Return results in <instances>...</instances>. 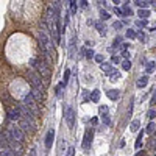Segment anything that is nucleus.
Segmentation results:
<instances>
[{"label":"nucleus","mask_w":156,"mask_h":156,"mask_svg":"<svg viewBox=\"0 0 156 156\" xmlns=\"http://www.w3.org/2000/svg\"><path fill=\"white\" fill-rule=\"evenodd\" d=\"M91 140H92V131L87 130V131L84 133V139H83V148H84V150H87V148H89Z\"/></svg>","instance_id":"7"},{"label":"nucleus","mask_w":156,"mask_h":156,"mask_svg":"<svg viewBox=\"0 0 156 156\" xmlns=\"http://www.w3.org/2000/svg\"><path fill=\"white\" fill-rule=\"evenodd\" d=\"M102 120H103V123L106 125V127H109V125H111V120H109L108 116H102Z\"/></svg>","instance_id":"30"},{"label":"nucleus","mask_w":156,"mask_h":156,"mask_svg":"<svg viewBox=\"0 0 156 156\" xmlns=\"http://www.w3.org/2000/svg\"><path fill=\"white\" fill-rule=\"evenodd\" d=\"M86 58H89V59L95 58V55H94V50H92V48H91V50H87V52H86Z\"/></svg>","instance_id":"32"},{"label":"nucleus","mask_w":156,"mask_h":156,"mask_svg":"<svg viewBox=\"0 0 156 156\" xmlns=\"http://www.w3.org/2000/svg\"><path fill=\"white\" fill-rule=\"evenodd\" d=\"M95 61H97V63L103 64V56H102V55H95Z\"/></svg>","instance_id":"38"},{"label":"nucleus","mask_w":156,"mask_h":156,"mask_svg":"<svg viewBox=\"0 0 156 156\" xmlns=\"http://www.w3.org/2000/svg\"><path fill=\"white\" fill-rule=\"evenodd\" d=\"M155 133H156V131H155Z\"/></svg>","instance_id":"53"},{"label":"nucleus","mask_w":156,"mask_h":156,"mask_svg":"<svg viewBox=\"0 0 156 156\" xmlns=\"http://www.w3.org/2000/svg\"><path fill=\"white\" fill-rule=\"evenodd\" d=\"M106 95L111 98V100H117L119 95H120V92L117 89H109V91H106Z\"/></svg>","instance_id":"11"},{"label":"nucleus","mask_w":156,"mask_h":156,"mask_svg":"<svg viewBox=\"0 0 156 156\" xmlns=\"http://www.w3.org/2000/svg\"><path fill=\"white\" fill-rule=\"evenodd\" d=\"M74 153H75L74 147H70V148H69V151H67V156H74Z\"/></svg>","instance_id":"39"},{"label":"nucleus","mask_w":156,"mask_h":156,"mask_svg":"<svg viewBox=\"0 0 156 156\" xmlns=\"http://www.w3.org/2000/svg\"><path fill=\"white\" fill-rule=\"evenodd\" d=\"M119 61H120V58H119V56H116V55L112 56V63H114V64H117Z\"/></svg>","instance_id":"40"},{"label":"nucleus","mask_w":156,"mask_h":156,"mask_svg":"<svg viewBox=\"0 0 156 156\" xmlns=\"http://www.w3.org/2000/svg\"><path fill=\"white\" fill-rule=\"evenodd\" d=\"M127 36L130 37V39H134V37H136V31H134V30H131V28H128L127 30Z\"/></svg>","instance_id":"26"},{"label":"nucleus","mask_w":156,"mask_h":156,"mask_svg":"<svg viewBox=\"0 0 156 156\" xmlns=\"http://www.w3.org/2000/svg\"><path fill=\"white\" fill-rule=\"evenodd\" d=\"M36 67H37V70H39V75L44 78V81L47 83L48 78H50V69H48V64H45L44 61H37Z\"/></svg>","instance_id":"2"},{"label":"nucleus","mask_w":156,"mask_h":156,"mask_svg":"<svg viewBox=\"0 0 156 156\" xmlns=\"http://www.w3.org/2000/svg\"><path fill=\"white\" fill-rule=\"evenodd\" d=\"M151 103H153V105L156 103V94H155V95H153V98H151Z\"/></svg>","instance_id":"50"},{"label":"nucleus","mask_w":156,"mask_h":156,"mask_svg":"<svg viewBox=\"0 0 156 156\" xmlns=\"http://www.w3.org/2000/svg\"><path fill=\"white\" fill-rule=\"evenodd\" d=\"M91 100H92L94 103H97V102L100 100V91H98V89L92 91V94H91Z\"/></svg>","instance_id":"15"},{"label":"nucleus","mask_w":156,"mask_h":156,"mask_svg":"<svg viewBox=\"0 0 156 156\" xmlns=\"http://www.w3.org/2000/svg\"><path fill=\"white\" fill-rule=\"evenodd\" d=\"M145 25H147L145 20H138V22H136V27H139V28H144Z\"/></svg>","instance_id":"34"},{"label":"nucleus","mask_w":156,"mask_h":156,"mask_svg":"<svg viewBox=\"0 0 156 156\" xmlns=\"http://www.w3.org/2000/svg\"><path fill=\"white\" fill-rule=\"evenodd\" d=\"M120 78V74L117 70H112L111 74H109V80H111V81H116V80H119Z\"/></svg>","instance_id":"23"},{"label":"nucleus","mask_w":156,"mask_h":156,"mask_svg":"<svg viewBox=\"0 0 156 156\" xmlns=\"http://www.w3.org/2000/svg\"><path fill=\"white\" fill-rule=\"evenodd\" d=\"M122 44V37H116V41H114V47H117V45Z\"/></svg>","instance_id":"37"},{"label":"nucleus","mask_w":156,"mask_h":156,"mask_svg":"<svg viewBox=\"0 0 156 156\" xmlns=\"http://www.w3.org/2000/svg\"><path fill=\"white\" fill-rule=\"evenodd\" d=\"M8 117L11 120H20V117H22V114L19 109H11V111L8 112Z\"/></svg>","instance_id":"10"},{"label":"nucleus","mask_w":156,"mask_h":156,"mask_svg":"<svg viewBox=\"0 0 156 156\" xmlns=\"http://www.w3.org/2000/svg\"><path fill=\"white\" fill-rule=\"evenodd\" d=\"M142 136H144V131H140V134L138 136V139H136V144H134V148H136V150H139V148L142 147Z\"/></svg>","instance_id":"18"},{"label":"nucleus","mask_w":156,"mask_h":156,"mask_svg":"<svg viewBox=\"0 0 156 156\" xmlns=\"http://www.w3.org/2000/svg\"><path fill=\"white\" fill-rule=\"evenodd\" d=\"M11 136L20 142V140L24 139V130H22L20 127H11Z\"/></svg>","instance_id":"5"},{"label":"nucleus","mask_w":156,"mask_h":156,"mask_svg":"<svg viewBox=\"0 0 156 156\" xmlns=\"http://www.w3.org/2000/svg\"><path fill=\"white\" fill-rule=\"evenodd\" d=\"M2 156H5V153H3V151H2Z\"/></svg>","instance_id":"51"},{"label":"nucleus","mask_w":156,"mask_h":156,"mask_svg":"<svg viewBox=\"0 0 156 156\" xmlns=\"http://www.w3.org/2000/svg\"><path fill=\"white\" fill-rule=\"evenodd\" d=\"M86 45H91V47H92V45H94V41H86Z\"/></svg>","instance_id":"48"},{"label":"nucleus","mask_w":156,"mask_h":156,"mask_svg":"<svg viewBox=\"0 0 156 156\" xmlns=\"http://www.w3.org/2000/svg\"><path fill=\"white\" fill-rule=\"evenodd\" d=\"M100 17L103 19V20H108V19H109V14L106 13V11H103V10H102V11H100Z\"/></svg>","instance_id":"31"},{"label":"nucleus","mask_w":156,"mask_h":156,"mask_svg":"<svg viewBox=\"0 0 156 156\" xmlns=\"http://www.w3.org/2000/svg\"><path fill=\"white\" fill-rule=\"evenodd\" d=\"M148 117H150V119L156 117V109H150V111H148Z\"/></svg>","instance_id":"35"},{"label":"nucleus","mask_w":156,"mask_h":156,"mask_svg":"<svg viewBox=\"0 0 156 156\" xmlns=\"http://www.w3.org/2000/svg\"><path fill=\"white\" fill-rule=\"evenodd\" d=\"M139 39H142V41H145V35H144V33H139Z\"/></svg>","instance_id":"45"},{"label":"nucleus","mask_w":156,"mask_h":156,"mask_svg":"<svg viewBox=\"0 0 156 156\" xmlns=\"http://www.w3.org/2000/svg\"><path fill=\"white\" fill-rule=\"evenodd\" d=\"M153 156H156V153H155V155H153Z\"/></svg>","instance_id":"52"},{"label":"nucleus","mask_w":156,"mask_h":156,"mask_svg":"<svg viewBox=\"0 0 156 156\" xmlns=\"http://www.w3.org/2000/svg\"><path fill=\"white\" fill-rule=\"evenodd\" d=\"M30 156H36V151H35V148H33V150L30 151Z\"/></svg>","instance_id":"49"},{"label":"nucleus","mask_w":156,"mask_h":156,"mask_svg":"<svg viewBox=\"0 0 156 156\" xmlns=\"http://www.w3.org/2000/svg\"><path fill=\"white\" fill-rule=\"evenodd\" d=\"M139 127H140V120H133V122H131V125H130L131 131H138V130H139Z\"/></svg>","instance_id":"20"},{"label":"nucleus","mask_w":156,"mask_h":156,"mask_svg":"<svg viewBox=\"0 0 156 156\" xmlns=\"http://www.w3.org/2000/svg\"><path fill=\"white\" fill-rule=\"evenodd\" d=\"M114 11H116V14H119V16H122V14H123V11L119 10V8H114Z\"/></svg>","instance_id":"43"},{"label":"nucleus","mask_w":156,"mask_h":156,"mask_svg":"<svg viewBox=\"0 0 156 156\" xmlns=\"http://www.w3.org/2000/svg\"><path fill=\"white\" fill-rule=\"evenodd\" d=\"M95 27H97V30H98V33H100V35H106V27L102 24V22H95Z\"/></svg>","instance_id":"17"},{"label":"nucleus","mask_w":156,"mask_h":156,"mask_svg":"<svg viewBox=\"0 0 156 156\" xmlns=\"http://www.w3.org/2000/svg\"><path fill=\"white\" fill-rule=\"evenodd\" d=\"M20 128L24 131H35L36 130V123H31V122H28L25 119H20Z\"/></svg>","instance_id":"6"},{"label":"nucleus","mask_w":156,"mask_h":156,"mask_svg":"<svg viewBox=\"0 0 156 156\" xmlns=\"http://www.w3.org/2000/svg\"><path fill=\"white\" fill-rule=\"evenodd\" d=\"M66 122H67V127L69 128H74V125H75V111L70 108V106L66 108Z\"/></svg>","instance_id":"4"},{"label":"nucleus","mask_w":156,"mask_h":156,"mask_svg":"<svg viewBox=\"0 0 156 156\" xmlns=\"http://www.w3.org/2000/svg\"><path fill=\"white\" fill-rule=\"evenodd\" d=\"M150 147L153 148V150H156V139H153L151 140V144H150Z\"/></svg>","instance_id":"42"},{"label":"nucleus","mask_w":156,"mask_h":156,"mask_svg":"<svg viewBox=\"0 0 156 156\" xmlns=\"http://www.w3.org/2000/svg\"><path fill=\"white\" fill-rule=\"evenodd\" d=\"M39 41H41V44H42L44 47H47V45L50 44V37L47 36L45 31H39Z\"/></svg>","instance_id":"8"},{"label":"nucleus","mask_w":156,"mask_h":156,"mask_svg":"<svg viewBox=\"0 0 156 156\" xmlns=\"http://www.w3.org/2000/svg\"><path fill=\"white\" fill-rule=\"evenodd\" d=\"M155 69H156V63H155V61H150V63H147V67H145L147 74H151Z\"/></svg>","instance_id":"19"},{"label":"nucleus","mask_w":156,"mask_h":156,"mask_svg":"<svg viewBox=\"0 0 156 156\" xmlns=\"http://www.w3.org/2000/svg\"><path fill=\"white\" fill-rule=\"evenodd\" d=\"M98 111H100L102 116H108V106H100V109H98Z\"/></svg>","instance_id":"29"},{"label":"nucleus","mask_w":156,"mask_h":156,"mask_svg":"<svg viewBox=\"0 0 156 156\" xmlns=\"http://www.w3.org/2000/svg\"><path fill=\"white\" fill-rule=\"evenodd\" d=\"M122 25H123V24H122V22H114V28H116V30H120L122 28Z\"/></svg>","instance_id":"36"},{"label":"nucleus","mask_w":156,"mask_h":156,"mask_svg":"<svg viewBox=\"0 0 156 156\" xmlns=\"http://www.w3.org/2000/svg\"><path fill=\"white\" fill-rule=\"evenodd\" d=\"M80 5H81L83 8H86V6H87V2H86V0H81V2H80Z\"/></svg>","instance_id":"44"},{"label":"nucleus","mask_w":156,"mask_h":156,"mask_svg":"<svg viewBox=\"0 0 156 156\" xmlns=\"http://www.w3.org/2000/svg\"><path fill=\"white\" fill-rule=\"evenodd\" d=\"M63 150H64V142L61 140V142H59V151H63Z\"/></svg>","instance_id":"46"},{"label":"nucleus","mask_w":156,"mask_h":156,"mask_svg":"<svg viewBox=\"0 0 156 156\" xmlns=\"http://www.w3.org/2000/svg\"><path fill=\"white\" fill-rule=\"evenodd\" d=\"M24 106H27L33 114L39 112V108H37V105H36V100H35V97H33V94H28V95L24 97Z\"/></svg>","instance_id":"1"},{"label":"nucleus","mask_w":156,"mask_h":156,"mask_svg":"<svg viewBox=\"0 0 156 156\" xmlns=\"http://www.w3.org/2000/svg\"><path fill=\"white\" fill-rule=\"evenodd\" d=\"M53 138H55V133H53V130H50L47 133V136H45V147L50 148L52 144H53Z\"/></svg>","instance_id":"9"},{"label":"nucleus","mask_w":156,"mask_h":156,"mask_svg":"<svg viewBox=\"0 0 156 156\" xmlns=\"http://www.w3.org/2000/svg\"><path fill=\"white\" fill-rule=\"evenodd\" d=\"M100 67H102V70H103V72H106V74H111V72H112V66H111V63H103Z\"/></svg>","instance_id":"16"},{"label":"nucleus","mask_w":156,"mask_h":156,"mask_svg":"<svg viewBox=\"0 0 156 156\" xmlns=\"http://www.w3.org/2000/svg\"><path fill=\"white\" fill-rule=\"evenodd\" d=\"M69 56H70V58H74V56H75V37H72V39H70V44H69Z\"/></svg>","instance_id":"13"},{"label":"nucleus","mask_w":156,"mask_h":156,"mask_svg":"<svg viewBox=\"0 0 156 156\" xmlns=\"http://www.w3.org/2000/svg\"><path fill=\"white\" fill-rule=\"evenodd\" d=\"M122 67H123V70H130L131 69V63L130 61H123V63H122Z\"/></svg>","instance_id":"28"},{"label":"nucleus","mask_w":156,"mask_h":156,"mask_svg":"<svg viewBox=\"0 0 156 156\" xmlns=\"http://www.w3.org/2000/svg\"><path fill=\"white\" fill-rule=\"evenodd\" d=\"M64 86H66L64 83H59V84L55 87V92H56V95H58V97L63 95V87H64Z\"/></svg>","instance_id":"22"},{"label":"nucleus","mask_w":156,"mask_h":156,"mask_svg":"<svg viewBox=\"0 0 156 156\" xmlns=\"http://www.w3.org/2000/svg\"><path fill=\"white\" fill-rule=\"evenodd\" d=\"M123 13L125 14H131V10L128 8V6H123Z\"/></svg>","instance_id":"41"},{"label":"nucleus","mask_w":156,"mask_h":156,"mask_svg":"<svg viewBox=\"0 0 156 156\" xmlns=\"http://www.w3.org/2000/svg\"><path fill=\"white\" fill-rule=\"evenodd\" d=\"M148 134H150V133H153V131H156V125H155V122H150V123L147 125V130H145Z\"/></svg>","instance_id":"25"},{"label":"nucleus","mask_w":156,"mask_h":156,"mask_svg":"<svg viewBox=\"0 0 156 156\" xmlns=\"http://www.w3.org/2000/svg\"><path fill=\"white\" fill-rule=\"evenodd\" d=\"M3 153H5V156H14V151L11 150V148H5V151H3Z\"/></svg>","instance_id":"33"},{"label":"nucleus","mask_w":156,"mask_h":156,"mask_svg":"<svg viewBox=\"0 0 156 156\" xmlns=\"http://www.w3.org/2000/svg\"><path fill=\"white\" fill-rule=\"evenodd\" d=\"M136 84H138V87H145L148 84V77H140Z\"/></svg>","instance_id":"14"},{"label":"nucleus","mask_w":156,"mask_h":156,"mask_svg":"<svg viewBox=\"0 0 156 156\" xmlns=\"http://www.w3.org/2000/svg\"><path fill=\"white\" fill-rule=\"evenodd\" d=\"M28 77H30V81L33 83V87L35 89H39V91H42L44 89V84H42V81H41V75H37L36 72H33V70H30L28 72Z\"/></svg>","instance_id":"3"},{"label":"nucleus","mask_w":156,"mask_h":156,"mask_svg":"<svg viewBox=\"0 0 156 156\" xmlns=\"http://www.w3.org/2000/svg\"><path fill=\"white\" fill-rule=\"evenodd\" d=\"M69 77H70V70L66 69V70H64V75H63V83H64V84L69 83Z\"/></svg>","instance_id":"24"},{"label":"nucleus","mask_w":156,"mask_h":156,"mask_svg":"<svg viewBox=\"0 0 156 156\" xmlns=\"http://www.w3.org/2000/svg\"><path fill=\"white\" fill-rule=\"evenodd\" d=\"M69 3H70V11L75 14V13H77V2H75V0H70Z\"/></svg>","instance_id":"27"},{"label":"nucleus","mask_w":156,"mask_h":156,"mask_svg":"<svg viewBox=\"0 0 156 156\" xmlns=\"http://www.w3.org/2000/svg\"><path fill=\"white\" fill-rule=\"evenodd\" d=\"M128 55H130V53H128L127 50H122V56H128Z\"/></svg>","instance_id":"47"},{"label":"nucleus","mask_w":156,"mask_h":156,"mask_svg":"<svg viewBox=\"0 0 156 156\" xmlns=\"http://www.w3.org/2000/svg\"><path fill=\"white\" fill-rule=\"evenodd\" d=\"M138 16H139L140 19H144V20H145V19H147L148 16H150V13H148V10H139Z\"/></svg>","instance_id":"21"},{"label":"nucleus","mask_w":156,"mask_h":156,"mask_svg":"<svg viewBox=\"0 0 156 156\" xmlns=\"http://www.w3.org/2000/svg\"><path fill=\"white\" fill-rule=\"evenodd\" d=\"M134 5L139 6V8H142V10H145L148 5H151V2H147V0H136Z\"/></svg>","instance_id":"12"}]
</instances>
